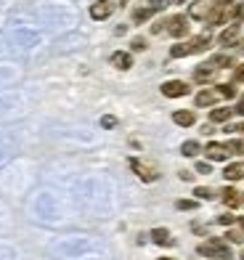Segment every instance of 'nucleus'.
Returning a JSON list of instances; mask_svg holds the SVG:
<instances>
[{
    "mask_svg": "<svg viewBox=\"0 0 244 260\" xmlns=\"http://www.w3.org/2000/svg\"><path fill=\"white\" fill-rule=\"evenodd\" d=\"M114 122H117V120H114V117H103V120H101V125H103V127H112Z\"/></svg>",
    "mask_w": 244,
    "mask_h": 260,
    "instance_id": "obj_32",
    "label": "nucleus"
},
{
    "mask_svg": "<svg viewBox=\"0 0 244 260\" xmlns=\"http://www.w3.org/2000/svg\"><path fill=\"white\" fill-rule=\"evenodd\" d=\"M130 168H133V173H135L141 181H146V183L157 181V170L152 168V165H146V162H141V159H130Z\"/></svg>",
    "mask_w": 244,
    "mask_h": 260,
    "instance_id": "obj_8",
    "label": "nucleus"
},
{
    "mask_svg": "<svg viewBox=\"0 0 244 260\" xmlns=\"http://www.w3.org/2000/svg\"><path fill=\"white\" fill-rule=\"evenodd\" d=\"M152 242L154 244H162V247H172V244H176V239L170 236L167 229H154L152 231Z\"/></svg>",
    "mask_w": 244,
    "mask_h": 260,
    "instance_id": "obj_16",
    "label": "nucleus"
},
{
    "mask_svg": "<svg viewBox=\"0 0 244 260\" xmlns=\"http://www.w3.org/2000/svg\"><path fill=\"white\" fill-rule=\"evenodd\" d=\"M223 178L226 181H241L244 178V165L241 162H234V165H226V170H223Z\"/></svg>",
    "mask_w": 244,
    "mask_h": 260,
    "instance_id": "obj_15",
    "label": "nucleus"
},
{
    "mask_svg": "<svg viewBox=\"0 0 244 260\" xmlns=\"http://www.w3.org/2000/svg\"><path fill=\"white\" fill-rule=\"evenodd\" d=\"M207 24L210 27H220L223 21H231V6H220V3H213L210 14H207Z\"/></svg>",
    "mask_w": 244,
    "mask_h": 260,
    "instance_id": "obj_4",
    "label": "nucleus"
},
{
    "mask_svg": "<svg viewBox=\"0 0 244 260\" xmlns=\"http://www.w3.org/2000/svg\"><path fill=\"white\" fill-rule=\"evenodd\" d=\"M199 151H202L199 141H186V144L181 146V154H183V157H196Z\"/></svg>",
    "mask_w": 244,
    "mask_h": 260,
    "instance_id": "obj_19",
    "label": "nucleus"
},
{
    "mask_svg": "<svg viewBox=\"0 0 244 260\" xmlns=\"http://www.w3.org/2000/svg\"><path fill=\"white\" fill-rule=\"evenodd\" d=\"M223 146H226L228 154H236V157L244 154V138H231V141H226Z\"/></svg>",
    "mask_w": 244,
    "mask_h": 260,
    "instance_id": "obj_18",
    "label": "nucleus"
},
{
    "mask_svg": "<svg viewBox=\"0 0 244 260\" xmlns=\"http://www.w3.org/2000/svg\"><path fill=\"white\" fill-rule=\"evenodd\" d=\"M241 260H244V250H241Z\"/></svg>",
    "mask_w": 244,
    "mask_h": 260,
    "instance_id": "obj_38",
    "label": "nucleus"
},
{
    "mask_svg": "<svg viewBox=\"0 0 244 260\" xmlns=\"http://www.w3.org/2000/svg\"><path fill=\"white\" fill-rule=\"evenodd\" d=\"M234 114H239V117H244V99H241V101H239V104L234 106Z\"/></svg>",
    "mask_w": 244,
    "mask_h": 260,
    "instance_id": "obj_31",
    "label": "nucleus"
},
{
    "mask_svg": "<svg viewBox=\"0 0 244 260\" xmlns=\"http://www.w3.org/2000/svg\"><path fill=\"white\" fill-rule=\"evenodd\" d=\"M241 231H244V220H241Z\"/></svg>",
    "mask_w": 244,
    "mask_h": 260,
    "instance_id": "obj_37",
    "label": "nucleus"
},
{
    "mask_svg": "<svg viewBox=\"0 0 244 260\" xmlns=\"http://www.w3.org/2000/svg\"><path fill=\"white\" fill-rule=\"evenodd\" d=\"M213 168H210V165H207V162H196V173H202V175H207V173H210Z\"/></svg>",
    "mask_w": 244,
    "mask_h": 260,
    "instance_id": "obj_29",
    "label": "nucleus"
},
{
    "mask_svg": "<svg viewBox=\"0 0 244 260\" xmlns=\"http://www.w3.org/2000/svg\"><path fill=\"white\" fill-rule=\"evenodd\" d=\"M172 122L178 127H191L196 122V114L191 109H178V112H172Z\"/></svg>",
    "mask_w": 244,
    "mask_h": 260,
    "instance_id": "obj_13",
    "label": "nucleus"
},
{
    "mask_svg": "<svg viewBox=\"0 0 244 260\" xmlns=\"http://www.w3.org/2000/svg\"><path fill=\"white\" fill-rule=\"evenodd\" d=\"M241 207H244V194H241Z\"/></svg>",
    "mask_w": 244,
    "mask_h": 260,
    "instance_id": "obj_36",
    "label": "nucleus"
},
{
    "mask_svg": "<svg viewBox=\"0 0 244 260\" xmlns=\"http://www.w3.org/2000/svg\"><path fill=\"white\" fill-rule=\"evenodd\" d=\"M162 96L165 99H183V96H189L191 88H189V82H183V80H167V82H162Z\"/></svg>",
    "mask_w": 244,
    "mask_h": 260,
    "instance_id": "obj_3",
    "label": "nucleus"
},
{
    "mask_svg": "<svg viewBox=\"0 0 244 260\" xmlns=\"http://www.w3.org/2000/svg\"><path fill=\"white\" fill-rule=\"evenodd\" d=\"M196 252H199L202 257H218V260H231L234 257L231 255V247L223 239H207V242H202L199 247H196Z\"/></svg>",
    "mask_w": 244,
    "mask_h": 260,
    "instance_id": "obj_2",
    "label": "nucleus"
},
{
    "mask_svg": "<svg viewBox=\"0 0 244 260\" xmlns=\"http://www.w3.org/2000/svg\"><path fill=\"white\" fill-rule=\"evenodd\" d=\"M204 151H207V159H213V162H223V159L228 157L226 146H223V144H218V141H210V144L204 146Z\"/></svg>",
    "mask_w": 244,
    "mask_h": 260,
    "instance_id": "obj_12",
    "label": "nucleus"
},
{
    "mask_svg": "<svg viewBox=\"0 0 244 260\" xmlns=\"http://www.w3.org/2000/svg\"><path fill=\"white\" fill-rule=\"evenodd\" d=\"M218 72V67H213V61H207V64H199L194 69V82H199V85H210L213 77Z\"/></svg>",
    "mask_w": 244,
    "mask_h": 260,
    "instance_id": "obj_9",
    "label": "nucleus"
},
{
    "mask_svg": "<svg viewBox=\"0 0 244 260\" xmlns=\"http://www.w3.org/2000/svg\"><path fill=\"white\" fill-rule=\"evenodd\" d=\"M228 130H239V133H244V122H241V125H236V127H228Z\"/></svg>",
    "mask_w": 244,
    "mask_h": 260,
    "instance_id": "obj_34",
    "label": "nucleus"
},
{
    "mask_svg": "<svg viewBox=\"0 0 244 260\" xmlns=\"http://www.w3.org/2000/svg\"><path fill=\"white\" fill-rule=\"evenodd\" d=\"M210 45H213V38H210V35H196V38L186 40V43L172 45V48H170V56H172V58H183V56L204 53V51H210Z\"/></svg>",
    "mask_w": 244,
    "mask_h": 260,
    "instance_id": "obj_1",
    "label": "nucleus"
},
{
    "mask_svg": "<svg viewBox=\"0 0 244 260\" xmlns=\"http://www.w3.org/2000/svg\"><path fill=\"white\" fill-rule=\"evenodd\" d=\"M215 90L220 93V99H234V96H236V88H234V82H223V85H218Z\"/></svg>",
    "mask_w": 244,
    "mask_h": 260,
    "instance_id": "obj_22",
    "label": "nucleus"
},
{
    "mask_svg": "<svg viewBox=\"0 0 244 260\" xmlns=\"http://www.w3.org/2000/svg\"><path fill=\"white\" fill-rule=\"evenodd\" d=\"M194 207H196L194 199H181V202H178V210H194Z\"/></svg>",
    "mask_w": 244,
    "mask_h": 260,
    "instance_id": "obj_26",
    "label": "nucleus"
},
{
    "mask_svg": "<svg viewBox=\"0 0 244 260\" xmlns=\"http://www.w3.org/2000/svg\"><path fill=\"white\" fill-rule=\"evenodd\" d=\"M220 101V93L215 88H202L199 93L194 96V104L199 106V109H207V106H215Z\"/></svg>",
    "mask_w": 244,
    "mask_h": 260,
    "instance_id": "obj_7",
    "label": "nucleus"
},
{
    "mask_svg": "<svg viewBox=\"0 0 244 260\" xmlns=\"http://www.w3.org/2000/svg\"><path fill=\"white\" fill-rule=\"evenodd\" d=\"M144 48H146V40L144 38H135L133 40V51H144Z\"/></svg>",
    "mask_w": 244,
    "mask_h": 260,
    "instance_id": "obj_30",
    "label": "nucleus"
},
{
    "mask_svg": "<svg viewBox=\"0 0 244 260\" xmlns=\"http://www.w3.org/2000/svg\"><path fill=\"white\" fill-rule=\"evenodd\" d=\"M215 3H220V6H234L236 0H215Z\"/></svg>",
    "mask_w": 244,
    "mask_h": 260,
    "instance_id": "obj_33",
    "label": "nucleus"
},
{
    "mask_svg": "<svg viewBox=\"0 0 244 260\" xmlns=\"http://www.w3.org/2000/svg\"><path fill=\"white\" fill-rule=\"evenodd\" d=\"M152 16H154V11L149 8V6H146V8L133 11V21H135V24H144V21H146V19H152Z\"/></svg>",
    "mask_w": 244,
    "mask_h": 260,
    "instance_id": "obj_21",
    "label": "nucleus"
},
{
    "mask_svg": "<svg viewBox=\"0 0 244 260\" xmlns=\"http://www.w3.org/2000/svg\"><path fill=\"white\" fill-rule=\"evenodd\" d=\"M165 6H167V0H149V8H152L154 14H157V11H162Z\"/></svg>",
    "mask_w": 244,
    "mask_h": 260,
    "instance_id": "obj_25",
    "label": "nucleus"
},
{
    "mask_svg": "<svg viewBox=\"0 0 244 260\" xmlns=\"http://www.w3.org/2000/svg\"><path fill=\"white\" fill-rule=\"evenodd\" d=\"M213 67L228 69V67H236V64H234V58H231L228 53H218V56H213Z\"/></svg>",
    "mask_w": 244,
    "mask_h": 260,
    "instance_id": "obj_20",
    "label": "nucleus"
},
{
    "mask_svg": "<svg viewBox=\"0 0 244 260\" xmlns=\"http://www.w3.org/2000/svg\"><path fill=\"white\" fill-rule=\"evenodd\" d=\"M234 220H236V215H231V212H226V215H220V218H218V223H223V226H231Z\"/></svg>",
    "mask_w": 244,
    "mask_h": 260,
    "instance_id": "obj_28",
    "label": "nucleus"
},
{
    "mask_svg": "<svg viewBox=\"0 0 244 260\" xmlns=\"http://www.w3.org/2000/svg\"><path fill=\"white\" fill-rule=\"evenodd\" d=\"M226 236H228V242H234V244H241L244 242V231H236V229H231Z\"/></svg>",
    "mask_w": 244,
    "mask_h": 260,
    "instance_id": "obj_24",
    "label": "nucleus"
},
{
    "mask_svg": "<svg viewBox=\"0 0 244 260\" xmlns=\"http://www.w3.org/2000/svg\"><path fill=\"white\" fill-rule=\"evenodd\" d=\"M239 32H241V24L239 21H231V24L220 32V38H218V43L220 45H231V43H236L239 40Z\"/></svg>",
    "mask_w": 244,
    "mask_h": 260,
    "instance_id": "obj_10",
    "label": "nucleus"
},
{
    "mask_svg": "<svg viewBox=\"0 0 244 260\" xmlns=\"http://www.w3.org/2000/svg\"><path fill=\"white\" fill-rule=\"evenodd\" d=\"M112 67H117V69H122V72H125V69L133 67V56L127 53V51H114L112 53Z\"/></svg>",
    "mask_w": 244,
    "mask_h": 260,
    "instance_id": "obj_14",
    "label": "nucleus"
},
{
    "mask_svg": "<svg viewBox=\"0 0 244 260\" xmlns=\"http://www.w3.org/2000/svg\"><path fill=\"white\" fill-rule=\"evenodd\" d=\"M167 32L172 35V38H186V35H189V19H186V16H170L167 19Z\"/></svg>",
    "mask_w": 244,
    "mask_h": 260,
    "instance_id": "obj_6",
    "label": "nucleus"
},
{
    "mask_svg": "<svg viewBox=\"0 0 244 260\" xmlns=\"http://www.w3.org/2000/svg\"><path fill=\"white\" fill-rule=\"evenodd\" d=\"M234 82H244V64L234 67Z\"/></svg>",
    "mask_w": 244,
    "mask_h": 260,
    "instance_id": "obj_27",
    "label": "nucleus"
},
{
    "mask_svg": "<svg viewBox=\"0 0 244 260\" xmlns=\"http://www.w3.org/2000/svg\"><path fill=\"white\" fill-rule=\"evenodd\" d=\"M220 199H223V205L231 207V210H234V207H241V191H236L234 186H226L223 191H220Z\"/></svg>",
    "mask_w": 244,
    "mask_h": 260,
    "instance_id": "obj_11",
    "label": "nucleus"
},
{
    "mask_svg": "<svg viewBox=\"0 0 244 260\" xmlns=\"http://www.w3.org/2000/svg\"><path fill=\"white\" fill-rule=\"evenodd\" d=\"M114 14V0H96L90 6V19L93 21H103Z\"/></svg>",
    "mask_w": 244,
    "mask_h": 260,
    "instance_id": "obj_5",
    "label": "nucleus"
},
{
    "mask_svg": "<svg viewBox=\"0 0 244 260\" xmlns=\"http://www.w3.org/2000/svg\"><path fill=\"white\" fill-rule=\"evenodd\" d=\"M234 117V109L231 106H220V109H210V122H228Z\"/></svg>",
    "mask_w": 244,
    "mask_h": 260,
    "instance_id": "obj_17",
    "label": "nucleus"
},
{
    "mask_svg": "<svg viewBox=\"0 0 244 260\" xmlns=\"http://www.w3.org/2000/svg\"><path fill=\"white\" fill-rule=\"evenodd\" d=\"M157 260H176V257H157Z\"/></svg>",
    "mask_w": 244,
    "mask_h": 260,
    "instance_id": "obj_35",
    "label": "nucleus"
},
{
    "mask_svg": "<svg viewBox=\"0 0 244 260\" xmlns=\"http://www.w3.org/2000/svg\"><path fill=\"white\" fill-rule=\"evenodd\" d=\"M194 194H196V199H213L215 197V191H213V188H207V186L194 188Z\"/></svg>",
    "mask_w": 244,
    "mask_h": 260,
    "instance_id": "obj_23",
    "label": "nucleus"
}]
</instances>
